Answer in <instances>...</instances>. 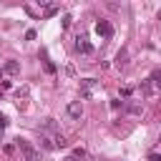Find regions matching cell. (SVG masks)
<instances>
[{
	"mask_svg": "<svg viewBox=\"0 0 161 161\" xmlns=\"http://www.w3.org/2000/svg\"><path fill=\"white\" fill-rule=\"evenodd\" d=\"M15 146L20 148V153L25 156V161H40V151H38L28 138H15Z\"/></svg>",
	"mask_w": 161,
	"mask_h": 161,
	"instance_id": "1",
	"label": "cell"
},
{
	"mask_svg": "<svg viewBox=\"0 0 161 161\" xmlns=\"http://www.w3.org/2000/svg\"><path fill=\"white\" fill-rule=\"evenodd\" d=\"M75 50H78V53H83V55H91V53H93V45L88 43V38H86V35H78V38H75Z\"/></svg>",
	"mask_w": 161,
	"mask_h": 161,
	"instance_id": "2",
	"label": "cell"
},
{
	"mask_svg": "<svg viewBox=\"0 0 161 161\" xmlns=\"http://www.w3.org/2000/svg\"><path fill=\"white\" fill-rule=\"evenodd\" d=\"M96 33L103 35V38H111V35H113V25H111L108 20H98V23H96Z\"/></svg>",
	"mask_w": 161,
	"mask_h": 161,
	"instance_id": "3",
	"label": "cell"
},
{
	"mask_svg": "<svg viewBox=\"0 0 161 161\" xmlns=\"http://www.w3.org/2000/svg\"><path fill=\"white\" fill-rule=\"evenodd\" d=\"M3 73H8V75H18V73H20V63H18V60H8V63L3 65Z\"/></svg>",
	"mask_w": 161,
	"mask_h": 161,
	"instance_id": "4",
	"label": "cell"
},
{
	"mask_svg": "<svg viewBox=\"0 0 161 161\" xmlns=\"http://www.w3.org/2000/svg\"><path fill=\"white\" fill-rule=\"evenodd\" d=\"M68 116H70V118H80V116H83V106H80L78 101L68 103Z\"/></svg>",
	"mask_w": 161,
	"mask_h": 161,
	"instance_id": "5",
	"label": "cell"
},
{
	"mask_svg": "<svg viewBox=\"0 0 161 161\" xmlns=\"http://www.w3.org/2000/svg\"><path fill=\"white\" fill-rule=\"evenodd\" d=\"M116 65H118V68H126V65H128V50H126V48L118 50V55H116Z\"/></svg>",
	"mask_w": 161,
	"mask_h": 161,
	"instance_id": "6",
	"label": "cell"
},
{
	"mask_svg": "<svg viewBox=\"0 0 161 161\" xmlns=\"http://www.w3.org/2000/svg\"><path fill=\"white\" fill-rule=\"evenodd\" d=\"M40 146H43L45 151H53V148H55V143H53V136H48V133H40Z\"/></svg>",
	"mask_w": 161,
	"mask_h": 161,
	"instance_id": "7",
	"label": "cell"
},
{
	"mask_svg": "<svg viewBox=\"0 0 161 161\" xmlns=\"http://www.w3.org/2000/svg\"><path fill=\"white\" fill-rule=\"evenodd\" d=\"M43 131H48V133H58V123H55L53 118H45V121H43Z\"/></svg>",
	"mask_w": 161,
	"mask_h": 161,
	"instance_id": "8",
	"label": "cell"
},
{
	"mask_svg": "<svg viewBox=\"0 0 161 161\" xmlns=\"http://www.w3.org/2000/svg\"><path fill=\"white\" fill-rule=\"evenodd\" d=\"M53 143H55V148H65L68 146V141H65L63 133H53Z\"/></svg>",
	"mask_w": 161,
	"mask_h": 161,
	"instance_id": "9",
	"label": "cell"
},
{
	"mask_svg": "<svg viewBox=\"0 0 161 161\" xmlns=\"http://www.w3.org/2000/svg\"><path fill=\"white\" fill-rule=\"evenodd\" d=\"M126 108H128V113H133V116H138V113H143V106H141V103H128Z\"/></svg>",
	"mask_w": 161,
	"mask_h": 161,
	"instance_id": "10",
	"label": "cell"
},
{
	"mask_svg": "<svg viewBox=\"0 0 161 161\" xmlns=\"http://www.w3.org/2000/svg\"><path fill=\"white\" fill-rule=\"evenodd\" d=\"M151 83H153V86H158V88H161V68H156V70H153V73H151Z\"/></svg>",
	"mask_w": 161,
	"mask_h": 161,
	"instance_id": "11",
	"label": "cell"
},
{
	"mask_svg": "<svg viewBox=\"0 0 161 161\" xmlns=\"http://www.w3.org/2000/svg\"><path fill=\"white\" fill-rule=\"evenodd\" d=\"M141 91H143V93L148 96V93L153 91V88H151V80H143V83H141Z\"/></svg>",
	"mask_w": 161,
	"mask_h": 161,
	"instance_id": "12",
	"label": "cell"
},
{
	"mask_svg": "<svg viewBox=\"0 0 161 161\" xmlns=\"http://www.w3.org/2000/svg\"><path fill=\"white\" fill-rule=\"evenodd\" d=\"M83 156H86V148H80V146L73 148V158H83Z\"/></svg>",
	"mask_w": 161,
	"mask_h": 161,
	"instance_id": "13",
	"label": "cell"
},
{
	"mask_svg": "<svg viewBox=\"0 0 161 161\" xmlns=\"http://www.w3.org/2000/svg\"><path fill=\"white\" fill-rule=\"evenodd\" d=\"M55 13H58L55 5H48V8H45V18H50V15H55Z\"/></svg>",
	"mask_w": 161,
	"mask_h": 161,
	"instance_id": "14",
	"label": "cell"
},
{
	"mask_svg": "<svg viewBox=\"0 0 161 161\" xmlns=\"http://www.w3.org/2000/svg\"><path fill=\"white\" fill-rule=\"evenodd\" d=\"M60 25H63V28H70V15H63V20H60Z\"/></svg>",
	"mask_w": 161,
	"mask_h": 161,
	"instance_id": "15",
	"label": "cell"
},
{
	"mask_svg": "<svg viewBox=\"0 0 161 161\" xmlns=\"http://www.w3.org/2000/svg\"><path fill=\"white\" fill-rule=\"evenodd\" d=\"M131 93H133L131 86H123V88H121V96H131Z\"/></svg>",
	"mask_w": 161,
	"mask_h": 161,
	"instance_id": "16",
	"label": "cell"
},
{
	"mask_svg": "<svg viewBox=\"0 0 161 161\" xmlns=\"http://www.w3.org/2000/svg\"><path fill=\"white\" fill-rule=\"evenodd\" d=\"M5 128H8V118H5V116H0V131H5Z\"/></svg>",
	"mask_w": 161,
	"mask_h": 161,
	"instance_id": "17",
	"label": "cell"
},
{
	"mask_svg": "<svg viewBox=\"0 0 161 161\" xmlns=\"http://www.w3.org/2000/svg\"><path fill=\"white\" fill-rule=\"evenodd\" d=\"M15 151V143H5V153H13Z\"/></svg>",
	"mask_w": 161,
	"mask_h": 161,
	"instance_id": "18",
	"label": "cell"
},
{
	"mask_svg": "<svg viewBox=\"0 0 161 161\" xmlns=\"http://www.w3.org/2000/svg\"><path fill=\"white\" fill-rule=\"evenodd\" d=\"M148 158H151V161H161V156H156V153H151Z\"/></svg>",
	"mask_w": 161,
	"mask_h": 161,
	"instance_id": "19",
	"label": "cell"
},
{
	"mask_svg": "<svg viewBox=\"0 0 161 161\" xmlns=\"http://www.w3.org/2000/svg\"><path fill=\"white\" fill-rule=\"evenodd\" d=\"M65 161H75V158H73V156H68V158H65Z\"/></svg>",
	"mask_w": 161,
	"mask_h": 161,
	"instance_id": "20",
	"label": "cell"
},
{
	"mask_svg": "<svg viewBox=\"0 0 161 161\" xmlns=\"http://www.w3.org/2000/svg\"><path fill=\"white\" fill-rule=\"evenodd\" d=\"M0 78H3V70H0Z\"/></svg>",
	"mask_w": 161,
	"mask_h": 161,
	"instance_id": "21",
	"label": "cell"
}]
</instances>
